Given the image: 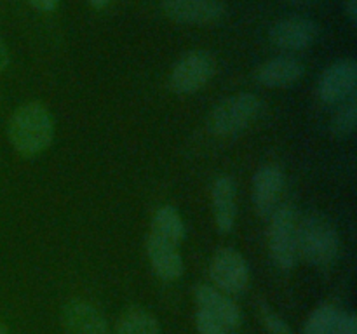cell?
Segmentation results:
<instances>
[{
  "mask_svg": "<svg viewBox=\"0 0 357 334\" xmlns=\"http://www.w3.org/2000/svg\"><path fill=\"white\" fill-rule=\"evenodd\" d=\"M7 136L20 155L31 159L51 146L54 139V118L45 104L30 101L13 113Z\"/></svg>",
  "mask_w": 357,
  "mask_h": 334,
  "instance_id": "1",
  "label": "cell"
},
{
  "mask_svg": "<svg viewBox=\"0 0 357 334\" xmlns=\"http://www.w3.org/2000/svg\"><path fill=\"white\" fill-rule=\"evenodd\" d=\"M340 239L333 221L321 212L298 219V257L317 268H328L337 260Z\"/></svg>",
  "mask_w": 357,
  "mask_h": 334,
  "instance_id": "2",
  "label": "cell"
},
{
  "mask_svg": "<svg viewBox=\"0 0 357 334\" xmlns=\"http://www.w3.org/2000/svg\"><path fill=\"white\" fill-rule=\"evenodd\" d=\"M268 250L279 270H291L298 261V216L291 204H282L268 216Z\"/></svg>",
  "mask_w": 357,
  "mask_h": 334,
  "instance_id": "3",
  "label": "cell"
},
{
  "mask_svg": "<svg viewBox=\"0 0 357 334\" xmlns=\"http://www.w3.org/2000/svg\"><path fill=\"white\" fill-rule=\"evenodd\" d=\"M261 110V101L257 94L239 93L225 97L222 103L213 108L209 115V131L220 138L239 134L248 127Z\"/></svg>",
  "mask_w": 357,
  "mask_h": 334,
  "instance_id": "4",
  "label": "cell"
},
{
  "mask_svg": "<svg viewBox=\"0 0 357 334\" xmlns=\"http://www.w3.org/2000/svg\"><path fill=\"white\" fill-rule=\"evenodd\" d=\"M215 72L216 61L208 51L185 52L171 68L169 87L176 94H194L213 79Z\"/></svg>",
  "mask_w": 357,
  "mask_h": 334,
  "instance_id": "5",
  "label": "cell"
},
{
  "mask_svg": "<svg viewBox=\"0 0 357 334\" xmlns=\"http://www.w3.org/2000/svg\"><path fill=\"white\" fill-rule=\"evenodd\" d=\"M209 277L213 287L225 292L227 296H239L246 291L250 282V268L239 250L232 247H222L213 256L209 264Z\"/></svg>",
  "mask_w": 357,
  "mask_h": 334,
  "instance_id": "6",
  "label": "cell"
},
{
  "mask_svg": "<svg viewBox=\"0 0 357 334\" xmlns=\"http://www.w3.org/2000/svg\"><path fill=\"white\" fill-rule=\"evenodd\" d=\"M319 37V24L305 16H289L275 21L268 30L272 45L284 52H298L310 47Z\"/></svg>",
  "mask_w": 357,
  "mask_h": 334,
  "instance_id": "7",
  "label": "cell"
},
{
  "mask_svg": "<svg viewBox=\"0 0 357 334\" xmlns=\"http://www.w3.org/2000/svg\"><path fill=\"white\" fill-rule=\"evenodd\" d=\"M357 84V63L344 58L328 66L317 84V96L324 104H337L354 96Z\"/></svg>",
  "mask_w": 357,
  "mask_h": 334,
  "instance_id": "8",
  "label": "cell"
},
{
  "mask_svg": "<svg viewBox=\"0 0 357 334\" xmlns=\"http://www.w3.org/2000/svg\"><path fill=\"white\" fill-rule=\"evenodd\" d=\"M164 16L180 24H213L227 14L222 0H162Z\"/></svg>",
  "mask_w": 357,
  "mask_h": 334,
  "instance_id": "9",
  "label": "cell"
},
{
  "mask_svg": "<svg viewBox=\"0 0 357 334\" xmlns=\"http://www.w3.org/2000/svg\"><path fill=\"white\" fill-rule=\"evenodd\" d=\"M66 334H112L103 313L86 299H72L61 310Z\"/></svg>",
  "mask_w": 357,
  "mask_h": 334,
  "instance_id": "10",
  "label": "cell"
},
{
  "mask_svg": "<svg viewBox=\"0 0 357 334\" xmlns=\"http://www.w3.org/2000/svg\"><path fill=\"white\" fill-rule=\"evenodd\" d=\"M145 250L152 270L164 282H174L183 275L185 264L178 246L150 232L145 239Z\"/></svg>",
  "mask_w": 357,
  "mask_h": 334,
  "instance_id": "11",
  "label": "cell"
},
{
  "mask_svg": "<svg viewBox=\"0 0 357 334\" xmlns=\"http://www.w3.org/2000/svg\"><path fill=\"white\" fill-rule=\"evenodd\" d=\"M194 296L199 305V310H202L204 313L211 315L213 319L218 320L227 331L236 329V327L241 326L243 313H241L239 306L225 292L218 291L213 285L197 284L194 289Z\"/></svg>",
  "mask_w": 357,
  "mask_h": 334,
  "instance_id": "12",
  "label": "cell"
},
{
  "mask_svg": "<svg viewBox=\"0 0 357 334\" xmlns=\"http://www.w3.org/2000/svg\"><path fill=\"white\" fill-rule=\"evenodd\" d=\"M305 66L295 56H275V58L267 59L255 70V80L264 87H272V89H281V87L293 86L303 77Z\"/></svg>",
  "mask_w": 357,
  "mask_h": 334,
  "instance_id": "13",
  "label": "cell"
},
{
  "mask_svg": "<svg viewBox=\"0 0 357 334\" xmlns=\"http://www.w3.org/2000/svg\"><path fill=\"white\" fill-rule=\"evenodd\" d=\"M284 186V174L278 166H261L253 177V204L258 216L268 218L278 207Z\"/></svg>",
  "mask_w": 357,
  "mask_h": 334,
  "instance_id": "14",
  "label": "cell"
},
{
  "mask_svg": "<svg viewBox=\"0 0 357 334\" xmlns=\"http://www.w3.org/2000/svg\"><path fill=\"white\" fill-rule=\"evenodd\" d=\"M211 207L216 230L229 233L236 225L237 186L230 176L216 177L211 188Z\"/></svg>",
  "mask_w": 357,
  "mask_h": 334,
  "instance_id": "15",
  "label": "cell"
},
{
  "mask_svg": "<svg viewBox=\"0 0 357 334\" xmlns=\"http://www.w3.org/2000/svg\"><path fill=\"white\" fill-rule=\"evenodd\" d=\"M150 232L178 246L185 239V223L181 219L180 212L173 205H162L153 214L152 230Z\"/></svg>",
  "mask_w": 357,
  "mask_h": 334,
  "instance_id": "16",
  "label": "cell"
},
{
  "mask_svg": "<svg viewBox=\"0 0 357 334\" xmlns=\"http://www.w3.org/2000/svg\"><path fill=\"white\" fill-rule=\"evenodd\" d=\"M114 334H160V326L149 310L132 306L119 317Z\"/></svg>",
  "mask_w": 357,
  "mask_h": 334,
  "instance_id": "17",
  "label": "cell"
},
{
  "mask_svg": "<svg viewBox=\"0 0 357 334\" xmlns=\"http://www.w3.org/2000/svg\"><path fill=\"white\" fill-rule=\"evenodd\" d=\"M340 312L333 305H321L310 313L303 326L302 334H337Z\"/></svg>",
  "mask_w": 357,
  "mask_h": 334,
  "instance_id": "18",
  "label": "cell"
},
{
  "mask_svg": "<svg viewBox=\"0 0 357 334\" xmlns=\"http://www.w3.org/2000/svg\"><path fill=\"white\" fill-rule=\"evenodd\" d=\"M357 124V101L354 96H351L349 100L342 101L340 108L335 113L333 124H331V129H333L335 136L338 138H347L352 132L356 131Z\"/></svg>",
  "mask_w": 357,
  "mask_h": 334,
  "instance_id": "19",
  "label": "cell"
},
{
  "mask_svg": "<svg viewBox=\"0 0 357 334\" xmlns=\"http://www.w3.org/2000/svg\"><path fill=\"white\" fill-rule=\"evenodd\" d=\"M261 319H264L265 327L271 334H293L288 324L281 319L275 312H272L267 305H261Z\"/></svg>",
  "mask_w": 357,
  "mask_h": 334,
  "instance_id": "20",
  "label": "cell"
},
{
  "mask_svg": "<svg viewBox=\"0 0 357 334\" xmlns=\"http://www.w3.org/2000/svg\"><path fill=\"white\" fill-rule=\"evenodd\" d=\"M195 327H197L199 334H227L225 327L202 310H197L195 313Z\"/></svg>",
  "mask_w": 357,
  "mask_h": 334,
  "instance_id": "21",
  "label": "cell"
},
{
  "mask_svg": "<svg viewBox=\"0 0 357 334\" xmlns=\"http://www.w3.org/2000/svg\"><path fill=\"white\" fill-rule=\"evenodd\" d=\"M337 334H357V319L354 313H340L337 324Z\"/></svg>",
  "mask_w": 357,
  "mask_h": 334,
  "instance_id": "22",
  "label": "cell"
},
{
  "mask_svg": "<svg viewBox=\"0 0 357 334\" xmlns=\"http://www.w3.org/2000/svg\"><path fill=\"white\" fill-rule=\"evenodd\" d=\"M28 2L33 9L40 10V13H52L58 7L59 0H28Z\"/></svg>",
  "mask_w": 357,
  "mask_h": 334,
  "instance_id": "23",
  "label": "cell"
},
{
  "mask_svg": "<svg viewBox=\"0 0 357 334\" xmlns=\"http://www.w3.org/2000/svg\"><path fill=\"white\" fill-rule=\"evenodd\" d=\"M344 10L347 19L351 21V24L354 26L357 23V0H344Z\"/></svg>",
  "mask_w": 357,
  "mask_h": 334,
  "instance_id": "24",
  "label": "cell"
},
{
  "mask_svg": "<svg viewBox=\"0 0 357 334\" xmlns=\"http://www.w3.org/2000/svg\"><path fill=\"white\" fill-rule=\"evenodd\" d=\"M10 65V54H9V49H7L6 42L3 38L0 37V72L7 70V66Z\"/></svg>",
  "mask_w": 357,
  "mask_h": 334,
  "instance_id": "25",
  "label": "cell"
},
{
  "mask_svg": "<svg viewBox=\"0 0 357 334\" xmlns=\"http://www.w3.org/2000/svg\"><path fill=\"white\" fill-rule=\"evenodd\" d=\"M110 3V0H89V6L94 9H105Z\"/></svg>",
  "mask_w": 357,
  "mask_h": 334,
  "instance_id": "26",
  "label": "cell"
},
{
  "mask_svg": "<svg viewBox=\"0 0 357 334\" xmlns=\"http://www.w3.org/2000/svg\"><path fill=\"white\" fill-rule=\"evenodd\" d=\"M0 334H9V331H7L6 324H3L2 320H0Z\"/></svg>",
  "mask_w": 357,
  "mask_h": 334,
  "instance_id": "27",
  "label": "cell"
},
{
  "mask_svg": "<svg viewBox=\"0 0 357 334\" xmlns=\"http://www.w3.org/2000/svg\"><path fill=\"white\" fill-rule=\"evenodd\" d=\"M288 2H293V3H307V2H316V0H288Z\"/></svg>",
  "mask_w": 357,
  "mask_h": 334,
  "instance_id": "28",
  "label": "cell"
}]
</instances>
